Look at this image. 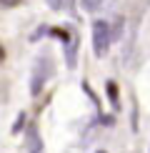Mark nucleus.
I'll return each instance as SVG.
<instances>
[{"label":"nucleus","mask_w":150,"mask_h":153,"mask_svg":"<svg viewBox=\"0 0 150 153\" xmlns=\"http://www.w3.org/2000/svg\"><path fill=\"white\" fill-rule=\"evenodd\" d=\"M108 95H110L112 105H118V88H115V83H108Z\"/></svg>","instance_id":"nucleus-5"},{"label":"nucleus","mask_w":150,"mask_h":153,"mask_svg":"<svg viewBox=\"0 0 150 153\" xmlns=\"http://www.w3.org/2000/svg\"><path fill=\"white\" fill-rule=\"evenodd\" d=\"M98 153H105V151H98Z\"/></svg>","instance_id":"nucleus-10"},{"label":"nucleus","mask_w":150,"mask_h":153,"mask_svg":"<svg viewBox=\"0 0 150 153\" xmlns=\"http://www.w3.org/2000/svg\"><path fill=\"white\" fill-rule=\"evenodd\" d=\"M100 3H103V0H83V8L93 13V10H98V5H100Z\"/></svg>","instance_id":"nucleus-6"},{"label":"nucleus","mask_w":150,"mask_h":153,"mask_svg":"<svg viewBox=\"0 0 150 153\" xmlns=\"http://www.w3.org/2000/svg\"><path fill=\"white\" fill-rule=\"evenodd\" d=\"M28 146H30V153H43V148H40V141H38V133H35V128H30V131H28Z\"/></svg>","instance_id":"nucleus-4"},{"label":"nucleus","mask_w":150,"mask_h":153,"mask_svg":"<svg viewBox=\"0 0 150 153\" xmlns=\"http://www.w3.org/2000/svg\"><path fill=\"white\" fill-rule=\"evenodd\" d=\"M5 60V50H3V45H0V63Z\"/></svg>","instance_id":"nucleus-9"},{"label":"nucleus","mask_w":150,"mask_h":153,"mask_svg":"<svg viewBox=\"0 0 150 153\" xmlns=\"http://www.w3.org/2000/svg\"><path fill=\"white\" fill-rule=\"evenodd\" d=\"M23 0H0V8H18Z\"/></svg>","instance_id":"nucleus-7"},{"label":"nucleus","mask_w":150,"mask_h":153,"mask_svg":"<svg viewBox=\"0 0 150 153\" xmlns=\"http://www.w3.org/2000/svg\"><path fill=\"white\" fill-rule=\"evenodd\" d=\"M110 40H112L110 25L105 23V20H95V23H93V50H95L98 58H103V55L108 53Z\"/></svg>","instance_id":"nucleus-1"},{"label":"nucleus","mask_w":150,"mask_h":153,"mask_svg":"<svg viewBox=\"0 0 150 153\" xmlns=\"http://www.w3.org/2000/svg\"><path fill=\"white\" fill-rule=\"evenodd\" d=\"M48 3H50V8H53V10H58V8H60V5H58V0H48Z\"/></svg>","instance_id":"nucleus-8"},{"label":"nucleus","mask_w":150,"mask_h":153,"mask_svg":"<svg viewBox=\"0 0 150 153\" xmlns=\"http://www.w3.org/2000/svg\"><path fill=\"white\" fill-rule=\"evenodd\" d=\"M50 73H53V60H50V55H40L35 63V71H33V85H30V91H33V95L40 93V88H43V83H45L50 78Z\"/></svg>","instance_id":"nucleus-2"},{"label":"nucleus","mask_w":150,"mask_h":153,"mask_svg":"<svg viewBox=\"0 0 150 153\" xmlns=\"http://www.w3.org/2000/svg\"><path fill=\"white\" fill-rule=\"evenodd\" d=\"M65 50H68V68H75V50H78V38L68 33L65 38Z\"/></svg>","instance_id":"nucleus-3"}]
</instances>
